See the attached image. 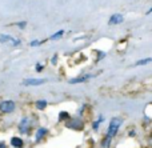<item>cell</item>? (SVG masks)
<instances>
[{"mask_svg":"<svg viewBox=\"0 0 152 148\" xmlns=\"http://www.w3.org/2000/svg\"><path fill=\"white\" fill-rule=\"evenodd\" d=\"M120 125H121L120 117H113V119H111L110 125H108V130H107V138L112 139L113 136H116V133H118Z\"/></svg>","mask_w":152,"mask_h":148,"instance_id":"6da1fadb","label":"cell"},{"mask_svg":"<svg viewBox=\"0 0 152 148\" xmlns=\"http://www.w3.org/2000/svg\"><path fill=\"white\" fill-rule=\"evenodd\" d=\"M15 109V103L12 100H4L0 103V111L4 114H10Z\"/></svg>","mask_w":152,"mask_h":148,"instance_id":"7a4b0ae2","label":"cell"},{"mask_svg":"<svg viewBox=\"0 0 152 148\" xmlns=\"http://www.w3.org/2000/svg\"><path fill=\"white\" fill-rule=\"evenodd\" d=\"M45 83V79H26L23 82L24 85H42Z\"/></svg>","mask_w":152,"mask_h":148,"instance_id":"3957f363","label":"cell"},{"mask_svg":"<svg viewBox=\"0 0 152 148\" xmlns=\"http://www.w3.org/2000/svg\"><path fill=\"white\" fill-rule=\"evenodd\" d=\"M67 125H68L69 128H74V130H81V128H83V122L76 117V119H72Z\"/></svg>","mask_w":152,"mask_h":148,"instance_id":"277c9868","label":"cell"},{"mask_svg":"<svg viewBox=\"0 0 152 148\" xmlns=\"http://www.w3.org/2000/svg\"><path fill=\"white\" fill-rule=\"evenodd\" d=\"M13 37H11V36H8V35H0V43H8V42H11V44L12 45H18V44H20V40H16V42H13Z\"/></svg>","mask_w":152,"mask_h":148,"instance_id":"5b68a950","label":"cell"},{"mask_svg":"<svg viewBox=\"0 0 152 148\" xmlns=\"http://www.w3.org/2000/svg\"><path fill=\"white\" fill-rule=\"evenodd\" d=\"M28 127H29V120H28V117H24V119L20 122L19 130H20L21 133H27L28 132Z\"/></svg>","mask_w":152,"mask_h":148,"instance_id":"8992f818","label":"cell"},{"mask_svg":"<svg viewBox=\"0 0 152 148\" xmlns=\"http://www.w3.org/2000/svg\"><path fill=\"white\" fill-rule=\"evenodd\" d=\"M121 21H123V15H120V13H115V15H112L110 17V21H108V23L110 24H120Z\"/></svg>","mask_w":152,"mask_h":148,"instance_id":"52a82bcc","label":"cell"},{"mask_svg":"<svg viewBox=\"0 0 152 148\" xmlns=\"http://www.w3.org/2000/svg\"><path fill=\"white\" fill-rule=\"evenodd\" d=\"M89 77H91L89 75H83V76H79V77H75V79H71V80H69V83H71V84H76V83H83V82H87Z\"/></svg>","mask_w":152,"mask_h":148,"instance_id":"ba28073f","label":"cell"},{"mask_svg":"<svg viewBox=\"0 0 152 148\" xmlns=\"http://www.w3.org/2000/svg\"><path fill=\"white\" fill-rule=\"evenodd\" d=\"M11 144H12L15 148H21L23 147V140H21L20 138H12L11 139Z\"/></svg>","mask_w":152,"mask_h":148,"instance_id":"9c48e42d","label":"cell"},{"mask_svg":"<svg viewBox=\"0 0 152 148\" xmlns=\"http://www.w3.org/2000/svg\"><path fill=\"white\" fill-rule=\"evenodd\" d=\"M45 135H47V128H39V130H37V133H36V141L42 140Z\"/></svg>","mask_w":152,"mask_h":148,"instance_id":"30bf717a","label":"cell"},{"mask_svg":"<svg viewBox=\"0 0 152 148\" xmlns=\"http://www.w3.org/2000/svg\"><path fill=\"white\" fill-rule=\"evenodd\" d=\"M35 104H36V108L37 109H44L45 107H47L48 103H47V100H37Z\"/></svg>","mask_w":152,"mask_h":148,"instance_id":"8fae6325","label":"cell"},{"mask_svg":"<svg viewBox=\"0 0 152 148\" xmlns=\"http://www.w3.org/2000/svg\"><path fill=\"white\" fill-rule=\"evenodd\" d=\"M64 34V31H63V29H60V31H59V32H56V34H53L52 35V36H51L50 37V39L51 40H55V39H59V37H60L61 36V35H63Z\"/></svg>","mask_w":152,"mask_h":148,"instance_id":"7c38bea8","label":"cell"},{"mask_svg":"<svg viewBox=\"0 0 152 148\" xmlns=\"http://www.w3.org/2000/svg\"><path fill=\"white\" fill-rule=\"evenodd\" d=\"M110 144H111V139L110 138H105L104 140H103L102 146H103V148H108V147H110Z\"/></svg>","mask_w":152,"mask_h":148,"instance_id":"4fadbf2b","label":"cell"},{"mask_svg":"<svg viewBox=\"0 0 152 148\" xmlns=\"http://www.w3.org/2000/svg\"><path fill=\"white\" fill-rule=\"evenodd\" d=\"M151 61V58H148V59H144V60H139L135 66H143V64H148Z\"/></svg>","mask_w":152,"mask_h":148,"instance_id":"5bb4252c","label":"cell"},{"mask_svg":"<svg viewBox=\"0 0 152 148\" xmlns=\"http://www.w3.org/2000/svg\"><path fill=\"white\" fill-rule=\"evenodd\" d=\"M66 117H67V119H68V117H69V115H68V112H61V114H60V120H63V119H66Z\"/></svg>","mask_w":152,"mask_h":148,"instance_id":"9a60e30c","label":"cell"},{"mask_svg":"<svg viewBox=\"0 0 152 148\" xmlns=\"http://www.w3.org/2000/svg\"><path fill=\"white\" fill-rule=\"evenodd\" d=\"M102 120H103V117H100V120H97V122L94 123V130H95V131L99 128V124H100V122H102Z\"/></svg>","mask_w":152,"mask_h":148,"instance_id":"2e32d148","label":"cell"},{"mask_svg":"<svg viewBox=\"0 0 152 148\" xmlns=\"http://www.w3.org/2000/svg\"><path fill=\"white\" fill-rule=\"evenodd\" d=\"M39 44H42V42H36V40H35V42L29 43V45H31V47H36V45H39Z\"/></svg>","mask_w":152,"mask_h":148,"instance_id":"e0dca14e","label":"cell"},{"mask_svg":"<svg viewBox=\"0 0 152 148\" xmlns=\"http://www.w3.org/2000/svg\"><path fill=\"white\" fill-rule=\"evenodd\" d=\"M16 26H19V27H20V28H24V27L27 26V23H26V21H20V23H18V24H16Z\"/></svg>","mask_w":152,"mask_h":148,"instance_id":"ac0fdd59","label":"cell"},{"mask_svg":"<svg viewBox=\"0 0 152 148\" xmlns=\"http://www.w3.org/2000/svg\"><path fill=\"white\" fill-rule=\"evenodd\" d=\"M56 61H58V56L53 55L52 56V64H56Z\"/></svg>","mask_w":152,"mask_h":148,"instance_id":"d6986e66","label":"cell"},{"mask_svg":"<svg viewBox=\"0 0 152 148\" xmlns=\"http://www.w3.org/2000/svg\"><path fill=\"white\" fill-rule=\"evenodd\" d=\"M36 69H37V71H42V69H43V66H40V64H37V66H36Z\"/></svg>","mask_w":152,"mask_h":148,"instance_id":"ffe728a7","label":"cell"},{"mask_svg":"<svg viewBox=\"0 0 152 148\" xmlns=\"http://www.w3.org/2000/svg\"><path fill=\"white\" fill-rule=\"evenodd\" d=\"M0 148H7V147H5L4 143H0Z\"/></svg>","mask_w":152,"mask_h":148,"instance_id":"44dd1931","label":"cell"}]
</instances>
